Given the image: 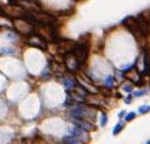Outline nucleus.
I'll return each mask as SVG.
<instances>
[{
	"mask_svg": "<svg viewBox=\"0 0 150 144\" xmlns=\"http://www.w3.org/2000/svg\"><path fill=\"white\" fill-rule=\"evenodd\" d=\"M122 26L136 38V40H137L141 45L143 44V42L146 40V39H144L146 37H144V36L142 35V32L140 31V28H139V26H137L136 20H135L134 16H127V17H125V19L122 20Z\"/></svg>",
	"mask_w": 150,
	"mask_h": 144,
	"instance_id": "nucleus-1",
	"label": "nucleus"
},
{
	"mask_svg": "<svg viewBox=\"0 0 150 144\" xmlns=\"http://www.w3.org/2000/svg\"><path fill=\"white\" fill-rule=\"evenodd\" d=\"M81 40L75 45L74 50L72 51L73 54L75 56V58L77 59L79 63H83L87 58H88V53H89V42L88 39H84V38H80Z\"/></svg>",
	"mask_w": 150,
	"mask_h": 144,
	"instance_id": "nucleus-2",
	"label": "nucleus"
},
{
	"mask_svg": "<svg viewBox=\"0 0 150 144\" xmlns=\"http://www.w3.org/2000/svg\"><path fill=\"white\" fill-rule=\"evenodd\" d=\"M13 26H14V28L16 29V31H19V32L22 33V35H28V36H29V35L35 32L33 24L30 23L29 21H27V20L23 19V17L15 19Z\"/></svg>",
	"mask_w": 150,
	"mask_h": 144,
	"instance_id": "nucleus-3",
	"label": "nucleus"
},
{
	"mask_svg": "<svg viewBox=\"0 0 150 144\" xmlns=\"http://www.w3.org/2000/svg\"><path fill=\"white\" fill-rule=\"evenodd\" d=\"M35 19V23H40V24H47V26H54L56 24V19L42 10H35V12H30Z\"/></svg>",
	"mask_w": 150,
	"mask_h": 144,
	"instance_id": "nucleus-4",
	"label": "nucleus"
},
{
	"mask_svg": "<svg viewBox=\"0 0 150 144\" xmlns=\"http://www.w3.org/2000/svg\"><path fill=\"white\" fill-rule=\"evenodd\" d=\"M76 43L74 40H70V39H59L57 42V47H58V52L61 54H67V53H70L74 47H75Z\"/></svg>",
	"mask_w": 150,
	"mask_h": 144,
	"instance_id": "nucleus-5",
	"label": "nucleus"
},
{
	"mask_svg": "<svg viewBox=\"0 0 150 144\" xmlns=\"http://www.w3.org/2000/svg\"><path fill=\"white\" fill-rule=\"evenodd\" d=\"M27 43L29 44L30 46H33V47H37V49H40V50H46L47 49L46 40L44 38H42L39 35H37V33L29 35V37L27 39Z\"/></svg>",
	"mask_w": 150,
	"mask_h": 144,
	"instance_id": "nucleus-6",
	"label": "nucleus"
},
{
	"mask_svg": "<svg viewBox=\"0 0 150 144\" xmlns=\"http://www.w3.org/2000/svg\"><path fill=\"white\" fill-rule=\"evenodd\" d=\"M63 63H65L66 69H67V70H69V72H75V70L80 67V63H79L77 59L75 58V56L73 54V52L65 54V58H63Z\"/></svg>",
	"mask_w": 150,
	"mask_h": 144,
	"instance_id": "nucleus-7",
	"label": "nucleus"
},
{
	"mask_svg": "<svg viewBox=\"0 0 150 144\" xmlns=\"http://www.w3.org/2000/svg\"><path fill=\"white\" fill-rule=\"evenodd\" d=\"M135 20H136V23H137V26H139V28H140V31L142 32V35H143L144 37H147L150 33V23H148L140 14L135 17Z\"/></svg>",
	"mask_w": 150,
	"mask_h": 144,
	"instance_id": "nucleus-8",
	"label": "nucleus"
},
{
	"mask_svg": "<svg viewBox=\"0 0 150 144\" xmlns=\"http://www.w3.org/2000/svg\"><path fill=\"white\" fill-rule=\"evenodd\" d=\"M70 133H72L73 136L80 138L82 142H87L89 140V135L87 134L88 131L82 129V128H80V127H74L73 129H70Z\"/></svg>",
	"mask_w": 150,
	"mask_h": 144,
	"instance_id": "nucleus-9",
	"label": "nucleus"
},
{
	"mask_svg": "<svg viewBox=\"0 0 150 144\" xmlns=\"http://www.w3.org/2000/svg\"><path fill=\"white\" fill-rule=\"evenodd\" d=\"M75 126L76 127H80L87 131H90V130H93L95 129V126L90 122V121H87V120H83V119H75L74 121Z\"/></svg>",
	"mask_w": 150,
	"mask_h": 144,
	"instance_id": "nucleus-10",
	"label": "nucleus"
},
{
	"mask_svg": "<svg viewBox=\"0 0 150 144\" xmlns=\"http://www.w3.org/2000/svg\"><path fill=\"white\" fill-rule=\"evenodd\" d=\"M125 76H126V79L130 80V81H132V82H134V83L139 82V81L142 79V76H139L137 68H134V67H132L130 69H128V72L125 74Z\"/></svg>",
	"mask_w": 150,
	"mask_h": 144,
	"instance_id": "nucleus-11",
	"label": "nucleus"
},
{
	"mask_svg": "<svg viewBox=\"0 0 150 144\" xmlns=\"http://www.w3.org/2000/svg\"><path fill=\"white\" fill-rule=\"evenodd\" d=\"M63 86L67 90H73L75 86H77V81L73 76H66L63 79Z\"/></svg>",
	"mask_w": 150,
	"mask_h": 144,
	"instance_id": "nucleus-12",
	"label": "nucleus"
},
{
	"mask_svg": "<svg viewBox=\"0 0 150 144\" xmlns=\"http://www.w3.org/2000/svg\"><path fill=\"white\" fill-rule=\"evenodd\" d=\"M51 69L53 70V73H56V75H58V76H62L63 75V73H65V69H66V67L65 66H62V65H59V63H52V67H51Z\"/></svg>",
	"mask_w": 150,
	"mask_h": 144,
	"instance_id": "nucleus-13",
	"label": "nucleus"
},
{
	"mask_svg": "<svg viewBox=\"0 0 150 144\" xmlns=\"http://www.w3.org/2000/svg\"><path fill=\"white\" fill-rule=\"evenodd\" d=\"M63 142H65V144H83V142L80 138H77V137H75L73 135L72 136H65Z\"/></svg>",
	"mask_w": 150,
	"mask_h": 144,
	"instance_id": "nucleus-14",
	"label": "nucleus"
},
{
	"mask_svg": "<svg viewBox=\"0 0 150 144\" xmlns=\"http://www.w3.org/2000/svg\"><path fill=\"white\" fill-rule=\"evenodd\" d=\"M114 84V80H113V77L112 76H107L106 77V80H105V86H107V88H112Z\"/></svg>",
	"mask_w": 150,
	"mask_h": 144,
	"instance_id": "nucleus-15",
	"label": "nucleus"
},
{
	"mask_svg": "<svg viewBox=\"0 0 150 144\" xmlns=\"http://www.w3.org/2000/svg\"><path fill=\"white\" fill-rule=\"evenodd\" d=\"M98 92H102L104 96H111V90H110L107 86L99 88V89H98Z\"/></svg>",
	"mask_w": 150,
	"mask_h": 144,
	"instance_id": "nucleus-16",
	"label": "nucleus"
},
{
	"mask_svg": "<svg viewBox=\"0 0 150 144\" xmlns=\"http://www.w3.org/2000/svg\"><path fill=\"white\" fill-rule=\"evenodd\" d=\"M139 112H140V113H142V114H144V113H148V112H150V106H149V105L141 106V107L139 109Z\"/></svg>",
	"mask_w": 150,
	"mask_h": 144,
	"instance_id": "nucleus-17",
	"label": "nucleus"
},
{
	"mask_svg": "<svg viewBox=\"0 0 150 144\" xmlns=\"http://www.w3.org/2000/svg\"><path fill=\"white\" fill-rule=\"evenodd\" d=\"M122 89H123L125 91H127V92H130V91L133 90V86H132L130 83H123V84H122Z\"/></svg>",
	"mask_w": 150,
	"mask_h": 144,
	"instance_id": "nucleus-18",
	"label": "nucleus"
},
{
	"mask_svg": "<svg viewBox=\"0 0 150 144\" xmlns=\"http://www.w3.org/2000/svg\"><path fill=\"white\" fill-rule=\"evenodd\" d=\"M121 129H122V123H118L116 127H114V129H113V135H117V134H119L120 131H121Z\"/></svg>",
	"mask_w": 150,
	"mask_h": 144,
	"instance_id": "nucleus-19",
	"label": "nucleus"
},
{
	"mask_svg": "<svg viewBox=\"0 0 150 144\" xmlns=\"http://www.w3.org/2000/svg\"><path fill=\"white\" fill-rule=\"evenodd\" d=\"M135 116H136V113H134V112H129L128 114H127V115H126V116H125V120H126V121L128 122V121H130V120H133V119H134Z\"/></svg>",
	"mask_w": 150,
	"mask_h": 144,
	"instance_id": "nucleus-20",
	"label": "nucleus"
},
{
	"mask_svg": "<svg viewBox=\"0 0 150 144\" xmlns=\"http://www.w3.org/2000/svg\"><path fill=\"white\" fill-rule=\"evenodd\" d=\"M106 121H107L106 114H105V113H103V114H102V119H100V125H102V127H104V126L106 125Z\"/></svg>",
	"mask_w": 150,
	"mask_h": 144,
	"instance_id": "nucleus-21",
	"label": "nucleus"
},
{
	"mask_svg": "<svg viewBox=\"0 0 150 144\" xmlns=\"http://www.w3.org/2000/svg\"><path fill=\"white\" fill-rule=\"evenodd\" d=\"M146 93V90H142V91H136L135 93H134V96L135 97H140V96H142V95H144Z\"/></svg>",
	"mask_w": 150,
	"mask_h": 144,
	"instance_id": "nucleus-22",
	"label": "nucleus"
},
{
	"mask_svg": "<svg viewBox=\"0 0 150 144\" xmlns=\"http://www.w3.org/2000/svg\"><path fill=\"white\" fill-rule=\"evenodd\" d=\"M123 114H125V111H121V112H120V114H119V118H121Z\"/></svg>",
	"mask_w": 150,
	"mask_h": 144,
	"instance_id": "nucleus-23",
	"label": "nucleus"
},
{
	"mask_svg": "<svg viewBox=\"0 0 150 144\" xmlns=\"http://www.w3.org/2000/svg\"><path fill=\"white\" fill-rule=\"evenodd\" d=\"M116 96H117V98H121V95H120L119 92H118V93H117V95H116Z\"/></svg>",
	"mask_w": 150,
	"mask_h": 144,
	"instance_id": "nucleus-24",
	"label": "nucleus"
},
{
	"mask_svg": "<svg viewBox=\"0 0 150 144\" xmlns=\"http://www.w3.org/2000/svg\"><path fill=\"white\" fill-rule=\"evenodd\" d=\"M147 144H150V141H148V143H147Z\"/></svg>",
	"mask_w": 150,
	"mask_h": 144,
	"instance_id": "nucleus-25",
	"label": "nucleus"
}]
</instances>
